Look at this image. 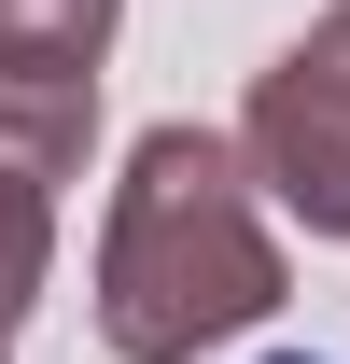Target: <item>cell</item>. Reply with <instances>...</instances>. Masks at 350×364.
I'll return each mask as SVG.
<instances>
[{"mask_svg":"<svg viewBox=\"0 0 350 364\" xmlns=\"http://www.w3.org/2000/svg\"><path fill=\"white\" fill-rule=\"evenodd\" d=\"M280 309V238L253 210V154L211 127H154L98 225V336L112 364H196Z\"/></svg>","mask_w":350,"mask_h":364,"instance_id":"cell-1","label":"cell"},{"mask_svg":"<svg viewBox=\"0 0 350 364\" xmlns=\"http://www.w3.org/2000/svg\"><path fill=\"white\" fill-rule=\"evenodd\" d=\"M238 154H253V182L295 210L308 238H350V70H336V43H322V28H308V43L253 85Z\"/></svg>","mask_w":350,"mask_h":364,"instance_id":"cell-2","label":"cell"},{"mask_svg":"<svg viewBox=\"0 0 350 364\" xmlns=\"http://www.w3.org/2000/svg\"><path fill=\"white\" fill-rule=\"evenodd\" d=\"M85 140H98V70H14L0 56V182H85Z\"/></svg>","mask_w":350,"mask_h":364,"instance_id":"cell-3","label":"cell"},{"mask_svg":"<svg viewBox=\"0 0 350 364\" xmlns=\"http://www.w3.org/2000/svg\"><path fill=\"white\" fill-rule=\"evenodd\" d=\"M127 28V0H0V56L14 70H98Z\"/></svg>","mask_w":350,"mask_h":364,"instance_id":"cell-4","label":"cell"},{"mask_svg":"<svg viewBox=\"0 0 350 364\" xmlns=\"http://www.w3.org/2000/svg\"><path fill=\"white\" fill-rule=\"evenodd\" d=\"M43 280H56V196L43 182H0V336L43 309Z\"/></svg>","mask_w":350,"mask_h":364,"instance_id":"cell-5","label":"cell"},{"mask_svg":"<svg viewBox=\"0 0 350 364\" xmlns=\"http://www.w3.org/2000/svg\"><path fill=\"white\" fill-rule=\"evenodd\" d=\"M322 43H336V70H350V0H336V14H322Z\"/></svg>","mask_w":350,"mask_h":364,"instance_id":"cell-6","label":"cell"},{"mask_svg":"<svg viewBox=\"0 0 350 364\" xmlns=\"http://www.w3.org/2000/svg\"><path fill=\"white\" fill-rule=\"evenodd\" d=\"M280 364H308V350H280Z\"/></svg>","mask_w":350,"mask_h":364,"instance_id":"cell-7","label":"cell"},{"mask_svg":"<svg viewBox=\"0 0 350 364\" xmlns=\"http://www.w3.org/2000/svg\"><path fill=\"white\" fill-rule=\"evenodd\" d=\"M0 364H14V350H0Z\"/></svg>","mask_w":350,"mask_h":364,"instance_id":"cell-8","label":"cell"}]
</instances>
